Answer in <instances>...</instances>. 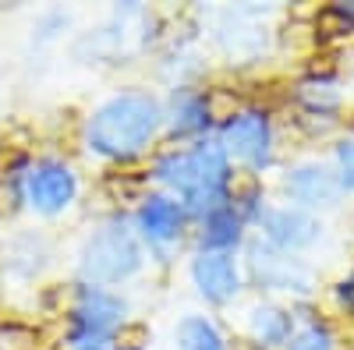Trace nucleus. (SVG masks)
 I'll list each match as a JSON object with an SVG mask.
<instances>
[{
	"mask_svg": "<svg viewBox=\"0 0 354 350\" xmlns=\"http://www.w3.org/2000/svg\"><path fill=\"white\" fill-rule=\"evenodd\" d=\"M156 124H160L156 99L142 93H124L96 110L93 124H88V142L103 156H135L149 142Z\"/></svg>",
	"mask_w": 354,
	"mask_h": 350,
	"instance_id": "nucleus-1",
	"label": "nucleus"
},
{
	"mask_svg": "<svg viewBox=\"0 0 354 350\" xmlns=\"http://www.w3.org/2000/svg\"><path fill=\"white\" fill-rule=\"evenodd\" d=\"M138 244L124 226H103L93 241L85 244V258H82V273L96 283H113L124 280L138 269Z\"/></svg>",
	"mask_w": 354,
	"mask_h": 350,
	"instance_id": "nucleus-2",
	"label": "nucleus"
},
{
	"mask_svg": "<svg viewBox=\"0 0 354 350\" xmlns=\"http://www.w3.org/2000/svg\"><path fill=\"white\" fill-rule=\"evenodd\" d=\"M121 301L103 294V290H82L78 308H75V333L71 350H106L110 329L121 322Z\"/></svg>",
	"mask_w": 354,
	"mask_h": 350,
	"instance_id": "nucleus-3",
	"label": "nucleus"
},
{
	"mask_svg": "<svg viewBox=\"0 0 354 350\" xmlns=\"http://www.w3.org/2000/svg\"><path fill=\"white\" fill-rule=\"evenodd\" d=\"M25 195L39 213H57L64 209L75 195V177L64 163H36L25 173Z\"/></svg>",
	"mask_w": 354,
	"mask_h": 350,
	"instance_id": "nucleus-4",
	"label": "nucleus"
},
{
	"mask_svg": "<svg viewBox=\"0 0 354 350\" xmlns=\"http://www.w3.org/2000/svg\"><path fill=\"white\" fill-rule=\"evenodd\" d=\"M248 258H252V273L262 286H280V290H305L312 283V273L301 266V262H294L287 255H280L277 248L255 241L248 248Z\"/></svg>",
	"mask_w": 354,
	"mask_h": 350,
	"instance_id": "nucleus-5",
	"label": "nucleus"
},
{
	"mask_svg": "<svg viewBox=\"0 0 354 350\" xmlns=\"http://www.w3.org/2000/svg\"><path fill=\"white\" fill-rule=\"evenodd\" d=\"M195 163V191L188 195L192 209H205V206H216V198L223 191L227 181V156H223V145L220 142H202L198 149L192 153Z\"/></svg>",
	"mask_w": 354,
	"mask_h": 350,
	"instance_id": "nucleus-6",
	"label": "nucleus"
},
{
	"mask_svg": "<svg viewBox=\"0 0 354 350\" xmlns=\"http://www.w3.org/2000/svg\"><path fill=\"white\" fill-rule=\"evenodd\" d=\"M195 283L209 301H227L238 294V269L227 251H202L195 258Z\"/></svg>",
	"mask_w": 354,
	"mask_h": 350,
	"instance_id": "nucleus-7",
	"label": "nucleus"
},
{
	"mask_svg": "<svg viewBox=\"0 0 354 350\" xmlns=\"http://www.w3.org/2000/svg\"><path fill=\"white\" fill-rule=\"evenodd\" d=\"M227 145L248 163L270 159V124L262 113H241L227 124Z\"/></svg>",
	"mask_w": 354,
	"mask_h": 350,
	"instance_id": "nucleus-8",
	"label": "nucleus"
},
{
	"mask_svg": "<svg viewBox=\"0 0 354 350\" xmlns=\"http://www.w3.org/2000/svg\"><path fill=\"white\" fill-rule=\"evenodd\" d=\"M262 226L283 248H305L319 233L315 216H308L301 209H270V213H262Z\"/></svg>",
	"mask_w": 354,
	"mask_h": 350,
	"instance_id": "nucleus-9",
	"label": "nucleus"
},
{
	"mask_svg": "<svg viewBox=\"0 0 354 350\" xmlns=\"http://www.w3.org/2000/svg\"><path fill=\"white\" fill-rule=\"evenodd\" d=\"M287 191L294 198L308 202V206H330V202H337V195H340V181L326 166H298L287 177Z\"/></svg>",
	"mask_w": 354,
	"mask_h": 350,
	"instance_id": "nucleus-10",
	"label": "nucleus"
},
{
	"mask_svg": "<svg viewBox=\"0 0 354 350\" xmlns=\"http://www.w3.org/2000/svg\"><path fill=\"white\" fill-rule=\"evenodd\" d=\"M142 230L149 233L153 241H170L181 230V209L167 198H149L142 206Z\"/></svg>",
	"mask_w": 354,
	"mask_h": 350,
	"instance_id": "nucleus-11",
	"label": "nucleus"
},
{
	"mask_svg": "<svg viewBox=\"0 0 354 350\" xmlns=\"http://www.w3.org/2000/svg\"><path fill=\"white\" fill-rule=\"evenodd\" d=\"M156 177L174 184L177 191L192 195L195 191V163H192V153H177V156H163L156 163Z\"/></svg>",
	"mask_w": 354,
	"mask_h": 350,
	"instance_id": "nucleus-12",
	"label": "nucleus"
},
{
	"mask_svg": "<svg viewBox=\"0 0 354 350\" xmlns=\"http://www.w3.org/2000/svg\"><path fill=\"white\" fill-rule=\"evenodd\" d=\"M252 333L262 343H283L290 336V318L280 308H255L252 315Z\"/></svg>",
	"mask_w": 354,
	"mask_h": 350,
	"instance_id": "nucleus-13",
	"label": "nucleus"
},
{
	"mask_svg": "<svg viewBox=\"0 0 354 350\" xmlns=\"http://www.w3.org/2000/svg\"><path fill=\"white\" fill-rule=\"evenodd\" d=\"M241 237V223L230 209H213L205 220V244L209 248H227Z\"/></svg>",
	"mask_w": 354,
	"mask_h": 350,
	"instance_id": "nucleus-14",
	"label": "nucleus"
},
{
	"mask_svg": "<svg viewBox=\"0 0 354 350\" xmlns=\"http://www.w3.org/2000/svg\"><path fill=\"white\" fill-rule=\"evenodd\" d=\"M181 347L185 350H223V340H220L213 322H205V318H188V322L181 326Z\"/></svg>",
	"mask_w": 354,
	"mask_h": 350,
	"instance_id": "nucleus-15",
	"label": "nucleus"
},
{
	"mask_svg": "<svg viewBox=\"0 0 354 350\" xmlns=\"http://www.w3.org/2000/svg\"><path fill=\"white\" fill-rule=\"evenodd\" d=\"M205 124V110H202V96L181 93L174 96V128L177 131H195Z\"/></svg>",
	"mask_w": 354,
	"mask_h": 350,
	"instance_id": "nucleus-16",
	"label": "nucleus"
},
{
	"mask_svg": "<svg viewBox=\"0 0 354 350\" xmlns=\"http://www.w3.org/2000/svg\"><path fill=\"white\" fill-rule=\"evenodd\" d=\"M223 184H227L230 202H238V206H255V202H259V191H262L259 173H252V170H234V173H227Z\"/></svg>",
	"mask_w": 354,
	"mask_h": 350,
	"instance_id": "nucleus-17",
	"label": "nucleus"
},
{
	"mask_svg": "<svg viewBox=\"0 0 354 350\" xmlns=\"http://www.w3.org/2000/svg\"><path fill=\"white\" fill-rule=\"evenodd\" d=\"M202 110H205V121H234V113H238V96L230 89H209L202 96Z\"/></svg>",
	"mask_w": 354,
	"mask_h": 350,
	"instance_id": "nucleus-18",
	"label": "nucleus"
},
{
	"mask_svg": "<svg viewBox=\"0 0 354 350\" xmlns=\"http://www.w3.org/2000/svg\"><path fill=\"white\" fill-rule=\"evenodd\" d=\"M312 28H315V39H337V36L351 32L354 25H351V18H347L340 8H322V11L315 14Z\"/></svg>",
	"mask_w": 354,
	"mask_h": 350,
	"instance_id": "nucleus-19",
	"label": "nucleus"
},
{
	"mask_svg": "<svg viewBox=\"0 0 354 350\" xmlns=\"http://www.w3.org/2000/svg\"><path fill=\"white\" fill-rule=\"evenodd\" d=\"M298 99L312 110V113H330L333 106H337V93L330 89V85L326 81H305L301 85V89H298Z\"/></svg>",
	"mask_w": 354,
	"mask_h": 350,
	"instance_id": "nucleus-20",
	"label": "nucleus"
},
{
	"mask_svg": "<svg viewBox=\"0 0 354 350\" xmlns=\"http://www.w3.org/2000/svg\"><path fill=\"white\" fill-rule=\"evenodd\" d=\"M36 343H39L36 329L18 326V322L0 326V350H36Z\"/></svg>",
	"mask_w": 354,
	"mask_h": 350,
	"instance_id": "nucleus-21",
	"label": "nucleus"
},
{
	"mask_svg": "<svg viewBox=\"0 0 354 350\" xmlns=\"http://www.w3.org/2000/svg\"><path fill=\"white\" fill-rule=\"evenodd\" d=\"M287 347L290 350H330V336H326L322 326H305V329H298L290 336Z\"/></svg>",
	"mask_w": 354,
	"mask_h": 350,
	"instance_id": "nucleus-22",
	"label": "nucleus"
},
{
	"mask_svg": "<svg viewBox=\"0 0 354 350\" xmlns=\"http://www.w3.org/2000/svg\"><path fill=\"white\" fill-rule=\"evenodd\" d=\"M145 343H149V329H145L142 322H128L113 333V347L117 350H142Z\"/></svg>",
	"mask_w": 354,
	"mask_h": 350,
	"instance_id": "nucleus-23",
	"label": "nucleus"
},
{
	"mask_svg": "<svg viewBox=\"0 0 354 350\" xmlns=\"http://www.w3.org/2000/svg\"><path fill=\"white\" fill-rule=\"evenodd\" d=\"M106 191L124 202V198H138L142 195V181L138 177H124V173H113V177H106Z\"/></svg>",
	"mask_w": 354,
	"mask_h": 350,
	"instance_id": "nucleus-24",
	"label": "nucleus"
},
{
	"mask_svg": "<svg viewBox=\"0 0 354 350\" xmlns=\"http://www.w3.org/2000/svg\"><path fill=\"white\" fill-rule=\"evenodd\" d=\"M308 71H312L319 81H326V75H333V71H337V57H333V53H319V57H312Z\"/></svg>",
	"mask_w": 354,
	"mask_h": 350,
	"instance_id": "nucleus-25",
	"label": "nucleus"
},
{
	"mask_svg": "<svg viewBox=\"0 0 354 350\" xmlns=\"http://www.w3.org/2000/svg\"><path fill=\"white\" fill-rule=\"evenodd\" d=\"M337 156H340V166H344V181L354 184V142H344L337 149Z\"/></svg>",
	"mask_w": 354,
	"mask_h": 350,
	"instance_id": "nucleus-26",
	"label": "nucleus"
},
{
	"mask_svg": "<svg viewBox=\"0 0 354 350\" xmlns=\"http://www.w3.org/2000/svg\"><path fill=\"white\" fill-rule=\"evenodd\" d=\"M340 298H344V304H347V308H354V276L340 286Z\"/></svg>",
	"mask_w": 354,
	"mask_h": 350,
	"instance_id": "nucleus-27",
	"label": "nucleus"
}]
</instances>
